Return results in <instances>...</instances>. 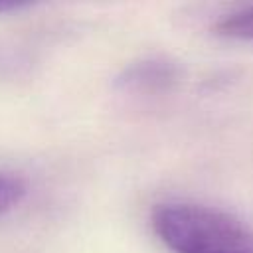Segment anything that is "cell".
<instances>
[{"label":"cell","mask_w":253,"mask_h":253,"mask_svg":"<svg viewBox=\"0 0 253 253\" xmlns=\"http://www.w3.org/2000/svg\"><path fill=\"white\" fill-rule=\"evenodd\" d=\"M213 32L217 36H223V38L251 40L253 42V4L221 16L215 22Z\"/></svg>","instance_id":"3"},{"label":"cell","mask_w":253,"mask_h":253,"mask_svg":"<svg viewBox=\"0 0 253 253\" xmlns=\"http://www.w3.org/2000/svg\"><path fill=\"white\" fill-rule=\"evenodd\" d=\"M152 227L174 253H253V231L235 215L211 206L158 204L152 210Z\"/></svg>","instance_id":"1"},{"label":"cell","mask_w":253,"mask_h":253,"mask_svg":"<svg viewBox=\"0 0 253 253\" xmlns=\"http://www.w3.org/2000/svg\"><path fill=\"white\" fill-rule=\"evenodd\" d=\"M30 6H32L30 2H20V0H0V14L24 10V8H30Z\"/></svg>","instance_id":"5"},{"label":"cell","mask_w":253,"mask_h":253,"mask_svg":"<svg viewBox=\"0 0 253 253\" xmlns=\"http://www.w3.org/2000/svg\"><path fill=\"white\" fill-rule=\"evenodd\" d=\"M26 182L12 174H0V215L14 210L26 198Z\"/></svg>","instance_id":"4"},{"label":"cell","mask_w":253,"mask_h":253,"mask_svg":"<svg viewBox=\"0 0 253 253\" xmlns=\"http://www.w3.org/2000/svg\"><path fill=\"white\" fill-rule=\"evenodd\" d=\"M180 79V67L162 57L136 61L119 75L117 83L121 89L130 93H160L172 89Z\"/></svg>","instance_id":"2"}]
</instances>
